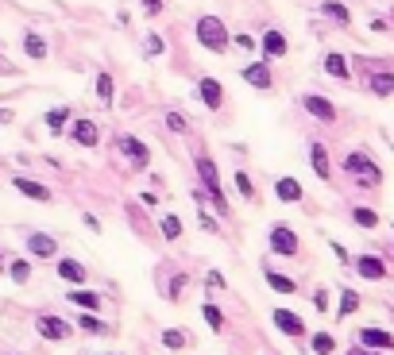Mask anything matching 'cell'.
<instances>
[{"label":"cell","mask_w":394,"mask_h":355,"mask_svg":"<svg viewBox=\"0 0 394 355\" xmlns=\"http://www.w3.org/2000/svg\"><path fill=\"white\" fill-rule=\"evenodd\" d=\"M259 51H263V59H282L286 51H290V43H286V35L278 28H270V31H263V39H259Z\"/></svg>","instance_id":"13"},{"label":"cell","mask_w":394,"mask_h":355,"mask_svg":"<svg viewBox=\"0 0 394 355\" xmlns=\"http://www.w3.org/2000/svg\"><path fill=\"white\" fill-rule=\"evenodd\" d=\"M275 197H278V201H282V205H298L306 193H302V181H298V178L282 174V178L275 181Z\"/></svg>","instance_id":"16"},{"label":"cell","mask_w":394,"mask_h":355,"mask_svg":"<svg viewBox=\"0 0 394 355\" xmlns=\"http://www.w3.org/2000/svg\"><path fill=\"white\" fill-rule=\"evenodd\" d=\"M359 309V294L356 290H340V317H352Z\"/></svg>","instance_id":"33"},{"label":"cell","mask_w":394,"mask_h":355,"mask_svg":"<svg viewBox=\"0 0 394 355\" xmlns=\"http://www.w3.org/2000/svg\"><path fill=\"white\" fill-rule=\"evenodd\" d=\"M244 81H248L251 89H270V85H275L270 62H251V66H244Z\"/></svg>","instance_id":"15"},{"label":"cell","mask_w":394,"mask_h":355,"mask_svg":"<svg viewBox=\"0 0 394 355\" xmlns=\"http://www.w3.org/2000/svg\"><path fill=\"white\" fill-rule=\"evenodd\" d=\"M344 170L348 174H356L359 181H364L367 189H375L383 181V170H379V162L371 159V155H364V151H352L348 159H344Z\"/></svg>","instance_id":"3"},{"label":"cell","mask_w":394,"mask_h":355,"mask_svg":"<svg viewBox=\"0 0 394 355\" xmlns=\"http://www.w3.org/2000/svg\"><path fill=\"white\" fill-rule=\"evenodd\" d=\"M309 162H314V174L321 178V181H328L333 178V162H328V151H325V143H309Z\"/></svg>","instance_id":"17"},{"label":"cell","mask_w":394,"mask_h":355,"mask_svg":"<svg viewBox=\"0 0 394 355\" xmlns=\"http://www.w3.org/2000/svg\"><path fill=\"white\" fill-rule=\"evenodd\" d=\"M0 124H12V112L8 109H0Z\"/></svg>","instance_id":"45"},{"label":"cell","mask_w":394,"mask_h":355,"mask_svg":"<svg viewBox=\"0 0 394 355\" xmlns=\"http://www.w3.org/2000/svg\"><path fill=\"white\" fill-rule=\"evenodd\" d=\"M35 328H39V336H43V340H54V344H62V340H70V336H73L70 320L54 317V313H39V317H35Z\"/></svg>","instance_id":"6"},{"label":"cell","mask_w":394,"mask_h":355,"mask_svg":"<svg viewBox=\"0 0 394 355\" xmlns=\"http://www.w3.org/2000/svg\"><path fill=\"white\" fill-rule=\"evenodd\" d=\"M371 93H375V97H390V93H394V73H390V70L371 73Z\"/></svg>","instance_id":"26"},{"label":"cell","mask_w":394,"mask_h":355,"mask_svg":"<svg viewBox=\"0 0 394 355\" xmlns=\"http://www.w3.org/2000/svg\"><path fill=\"white\" fill-rule=\"evenodd\" d=\"M12 186L20 189L23 197H31V201H39V205H51V201H54V193H51V189L43 186V181H31V178L16 174V178H12Z\"/></svg>","instance_id":"14"},{"label":"cell","mask_w":394,"mask_h":355,"mask_svg":"<svg viewBox=\"0 0 394 355\" xmlns=\"http://www.w3.org/2000/svg\"><path fill=\"white\" fill-rule=\"evenodd\" d=\"M97 97H101V104H112V97H117L112 73H97Z\"/></svg>","instance_id":"30"},{"label":"cell","mask_w":394,"mask_h":355,"mask_svg":"<svg viewBox=\"0 0 394 355\" xmlns=\"http://www.w3.org/2000/svg\"><path fill=\"white\" fill-rule=\"evenodd\" d=\"M352 220H356L359 228H375V224H379V212L367 209V205H356V209H352Z\"/></svg>","instance_id":"31"},{"label":"cell","mask_w":394,"mask_h":355,"mask_svg":"<svg viewBox=\"0 0 394 355\" xmlns=\"http://www.w3.org/2000/svg\"><path fill=\"white\" fill-rule=\"evenodd\" d=\"M236 43H240V51H256V39H251V35H244V31L236 35Z\"/></svg>","instance_id":"43"},{"label":"cell","mask_w":394,"mask_h":355,"mask_svg":"<svg viewBox=\"0 0 394 355\" xmlns=\"http://www.w3.org/2000/svg\"><path fill=\"white\" fill-rule=\"evenodd\" d=\"M193 35H197V43H201L205 51H213V54H225L228 43H232V35H228V28H225L220 16H201L197 28H193Z\"/></svg>","instance_id":"1"},{"label":"cell","mask_w":394,"mask_h":355,"mask_svg":"<svg viewBox=\"0 0 394 355\" xmlns=\"http://www.w3.org/2000/svg\"><path fill=\"white\" fill-rule=\"evenodd\" d=\"M197 97H201V104L209 112H220V104H225V85H220L217 78H201L197 81Z\"/></svg>","instance_id":"10"},{"label":"cell","mask_w":394,"mask_h":355,"mask_svg":"<svg viewBox=\"0 0 394 355\" xmlns=\"http://www.w3.org/2000/svg\"><path fill=\"white\" fill-rule=\"evenodd\" d=\"M162 239H178V236H182V220H178V217H162Z\"/></svg>","instance_id":"36"},{"label":"cell","mask_w":394,"mask_h":355,"mask_svg":"<svg viewBox=\"0 0 394 355\" xmlns=\"http://www.w3.org/2000/svg\"><path fill=\"white\" fill-rule=\"evenodd\" d=\"M167 128H170V131H186L190 124H186L182 112H167Z\"/></svg>","instance_id":"38"},{"label":"cell","mask_w":394,"mask_h":355,"mask_svg":"<svg viewBox=\"0 0 394 355\" xmlns=\"http://www.w3.org/2000/svg\"><path fill=\"white\" fill-rule=\"evenodd\" d=\"M348 355H387V351H371V348H352Z\"/></svg>","instance_id":"44"},{"label":"cell","mask_w":394,"mask_h":355,"mask_svg":"<svg viewBox=\"0 0 394 355\" xmlns=\"http://www.w3.org/2000/svg\"><path fill=\"white\" fill-rule=\"evenodd\" d=\"M359 348L394 355V332H387V328H359Z\"/></svg>","instance_id":"9"},{"label":"cell","mask_w":394,"mask_h":355,"mask_svg":"<svg viewBox=\"0 0 394 355\" xmlns=\"http://www.w3.org/2000/svg\"><path fill=\"white\" fill-rule=\"evenodd\" d=\"M356 275H364L367 282H387L390 270H387V263H383L379 255H359V259H356Z\"/></svg>","instance_id":"11"},{"label":"cell","mask_w":394,"mask_h":355,"mask_svg":"<svg viewBox=\"0 0 394 355\" xmlns=\"http://www.w3.org/2000/svg\"><path fill=\"white\" fill-rule=\"evenodd\" d=\"M117 151L124 155V159H128L136 170H143L147 162H151V151H147V143H143V139H136V136H117Z\"/></svg>","instance_id":"7"},{"label":"cell","mask_w":394,"mask_h":355,"mask_svg":"<svg viewBox=\"0 0 394 355\" xmlns=\"http://www.w3.org/2000/svg\"><path fill=\"white\" fill-rule=\"evenodd\" d=\"M325 73H333L336 81H352V70H348V59L340 51H328L325 54Z\"/></svg>","instance_id":"20"},{"label":"cell","mask_w":394,"mask_h":355,"mask_svg":"<svg viewBox=\"0 0 394 355\" xmlns=\"http://www.w3.org/2000/svg\"><path fill=\"white\" fill-rule=\"evenodd\" d=\"M8 278H12L16 286H23L31 278V263L28 259H12V263H8Z\"/></svg>","instance_id":"29"},{"label":"cell","mask_w":394,"mask_h":355,"mask_svg":"<svg viewBox=\"0 0 394 355\" xmlns=\"http://www.w3.org/2000/svg\"><path fill=\"white\" fill-rule=\"evenodd\" d=\"M302 109H306L314 120H321V124L336 120V104L328 101V97H321V93H306V97H302Z\"/></svg>","instance_id":"8"},{"label":"cell","mask_w":394,"mask_h":355,"mask_svg":"<svg viewBox=\"0 0 394 355\" xmlns=\"http://www.w3.org/2000/svg\"><path fill=\"white\" fill-rule=\"evenodd\" d=\"M321 12H325L333 23H340V28H348V23H352V12L340 4V0H325V4H321Z\"/></svg>","instance_id":"24"},{"label":"cell","mask_w":394,"mask_h":355,"mask_svg":"<svg viewBox=\"0 0 394 355\" xmlns=\"http://www.w3.org/2000/svg\"><path fill=\"white\" fill-rule=\"evenodd\" d=\"M147 54H151V59L162 54V35H147Z\"/></svg>","instance_id":"39"},{"label":"cell","mask_w":394,"mask_h":355,"mask_svg":"<svg viewBox=\"0 0 394 355\" xmlns=\"http://www.w3.org/2000/svg\"><path fill=\"white\" fill-rule=\"evenodd\" d=\"M139 4H143L147 16H159V12H162V0H139Z\"/></svg>","instance_id":"41"},{"label":"cell","mask_w":394,"mask_h":355,"mask_svg":"<svg viewBox=\"0 0 394 355\" xmlns=\"http://www.w3.org/2000/svg\"><path fill=\"white\" fill-rule=\"evenodd\" d=\"M70 143H78V147H97V143H101V128H97L93 120H73V124H70Z\"/></svg>","instance_id":"12"},{"label":"cell","mask_w":394,"mask_h":355,"mask_svg":"<svg viewBox=\"0 0 394 355\" xmlns=\"http://www.w3.org/2000/svg\"><path fill=\"white\" fill-rule=\"evenodd\" d=\"M197 220H201V228H205V232H213V236L220 232V228H217V220H213V217H209V212H205V209L197 212Z\"/></svg>","instance_id":"40"},{"label":"cell","mask_w":394,"mask_h":355,"mask_svg":"<svg viewBox=\"0 0 394 355\" xmlns=\"http://www.w3.org/2000/svg\"><path fill=\"white\" fill-rule=\"evenodd\" d=\"M309 348H314V355H333L336 351V336L333 332H314V340H309Z\"/></svg>","instance_id":"27"},{"label":"cell","mask_w":394,"mask_h":355,"mask_svg":"<svg viewBox=\"0 0 394 355\" xmlns=\"http://www.w3.org/2000/svg\"><path fill=\"white\" fill-rule=\"evenodd\" d=\"M23 51H28V59L43 62V59H47V43H43V35H35V31H28V35H23Z\"/></svg>","instance_id":"25"},{"label":"cell","mask_w":394,"mask_h":355,"mask_svg":"<svg viewBox=\"0 0 394 355\" xmlns=\"http://www.w3.org/2000/svg\"><path fill=\"white\" fill-rule=\"evenodd\" d=\"M66 301H73L81 313H97V309H101V294H93V290H70V294H66Z\"/></svg>","instance_id":"21"},{"label":"cell","mask_w":394,"mask_h":355,"mask_svg":"<svg viewBox=\"0 0 394 355\" xmlns=\"http://www.w3.org/2000/svg\"><path fill=\"white\" fill-rule=\"evenodd\" d=\"M270 325H275L282 336H290V340H306V332H309L306 320H302L294 309H270Z\"/></svg>","instance_id":"5"},{"label":"cell","mask_w":394,"mask_h":355,"mask_svg":"<svg viewBox=\"0 0 394 355\" xmlns=\"http://www.w3.org/2000/svg\"><path fill=\"white\" fill-rule=\"evenodd\" d=\"M162 344H167L170 351H182L186 344H190V336H186V332H174V328H167V332H162Z\"/></svg>","instance_id":"34"},{"label":"cell","mask_w":394,"mask_h":355,"mask_svg":"<svg viewBox=\"0 0 394 355\" xmlns=\"http://www.w3.org/2000/svg\"><path fill=\"white\" fill-rule=\"evenodd\" d=\"M263 278H267V286L275 294H282V297H290V294H298V282L294 278H286V275H278L275 267H263Z\"/></svg>","instance_id":"19"},{"label":"cell","mask_w":394,"mask_h":355,"mask_svg":"<svg viewBox=\"0 0 394 355\" xmlns=\"http://www.w3.org/2000/svg\"><path fill=\"white\" fill-rule=\"evenodd\" d=\"M78 328H81V332H89V336H109L112 332V325H105L97 313H81V317H78Z\"/></svg>","instance_id":"22"},{"label":"cell","mask_w":394,"mask_h":355,"mask_svg":"<svg viewBox=\"0 0 394 355\" xmlns=\"http://www.w3.org/2000/svg\"><path fill=\"white\" fill-rule=\"evenodd\" d=\"M267 243H270V251L282 255V259H298V255H302V239L294 236V228L282 224V220H278V224H270Z\"/></svg>","instance_id":"4"},{"label":"cell","mask_w":394,"mask_h":355,"mask_svg":"<svg viewBox=\"0 0 394 355\" xmlns=\"http://www.w3.org/2000/svg\"><path fill=\"white\" fill-rule=\"evenodd\" d=\"M28 251L35 255V259H54V251H59V239L35 232V236H28Z\"/></svg>","instance_id":"18"},{"label":"cell","mask_w":394,"mask_h":355,"mask_svg":"<svg viewBox=\"0 0 394 355\" xmlns=\"http://www.w3.org/2000/svg\"><path fill=\"white\" fill-rule=\"evenodd\" d=\"M66 120H70V109H51V112H47V128H51L54 136H62V131H66Z\"/></svg>","instance_id":"32"},{"label":"cell","mask_w":394,"mask_h":355,"mask_svg":"<svg viewBox=\"0 0 394 355\" xmlns=\"http://www.w3.org/2000/svg\"><path fill=\"white\" fill-rule=\"evenodd\" d=\"M0 275H4V251H0Z\"/></svg>","instance_id":"46"},{"label":"cell","mask_w":394,"mask_h":355,"mask_svg":"<svg viewBox=\"0 0 394 355\" xmlns=\"http://www.w3.org/2000/svg\"><path fill=\"white\" fill-rule=\"evenodd\" d=\"M232 181H236V189H240V193L248 197V201H256V186H251V178L244 174V170H236V174H232Z\"/></svg>","instance_id":"35"},{"label":"cell","mask_w":394,"mask_h":355,"mask_svg":"<svg viewBox=\"0 0 394 355\" xmlns=\"http://www.w3.org/2000/svg\"><path fill=\"white\" fill-rule=\"evenodd\" d=\"M186 282H190V278H186V275H178V278H170V282H167V297H170V301H178V297H182Z\"/></svg>","instance_id":"37"},{"label":"cell","mask_w":394,"mask_h":355,"mask_svg":"<svg viewBox=\"0 0 394 355\" xmlns=\"http://www.w3.org/2000/svg\"><path fill=\"white\" fill-rule=\"evenodd\" d=\"M201 317H205V325H209L213 332H225V313H220L213 301H205V305H201Z\"/></svg>","instance_id":"28"},{"label":"cell","mask_w":394,"mask_h":355,"mask_svg":"<svg viewBox=\"0 0 394 355\" xmlns=\"http://www.w3.org/2000/svg\"><path fill=\"white\" fill-rule=\"evenodd\" d=\"M85 275H89V270L81 267L78 259H59V278H66V282L78 286V282H85Z\"/></svg>","instance_id":"23"},{"label":"cell","mask_w":394,"mask_h":355,"mask_svg":"<svg viewBox=\"0 0 394 355\" xmlns=\"http://www.w3.org/2000/svg\"><path fill=\"white\" fill-rule=\"evenodd\" d=\"M314 305H317L321 313H328V290H317V294H314Z\"/></svg>","instance_id":"42"},{"label":"cell","mask_w":394,"mask_h":355,"mask_svg":"<svg viewBox=\"0 0 394 355\" xmlns=\"http://www.w3.org/2000/svg\"><path fill=\"white\" fill-rule=\"evenodd\" d=\"M197 178H201V186H205V189H209V205H213V212H220V217H228V212H232V205L225 201V193H220L217 162H213L209 155H197Z\"/></svg>","instance_id":"2"}]
</instances>
